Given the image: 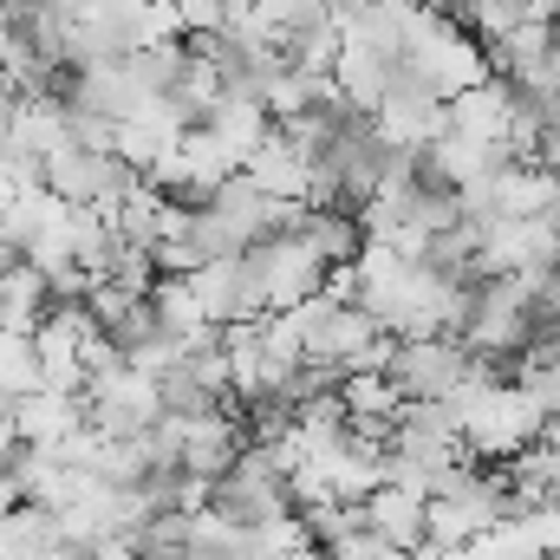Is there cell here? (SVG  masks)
<instances>
[{
  "instance_id": "obj_1",
  "label": "cell",
  "mask_w": 560,
  "mask_h": 560,
  "mask_svg": "<svg viewBox=\"0 0 560 560\" xmlns=\"http://www.w3.org/2000/svg\"><path fill=\"white\" fill-rule=\"evenodd\" d=\"M385 378L398 385V398H450L469 378V346L456 332H418V339H392Z\"/></svg>"
},
{
  "instance_id": "obj_2",
  "label": "cell",
  "mask_w": 560,
  "mask_h": 560,
  "mask_svg": "<svg viewBox=\"0 0 560 560\" xmlns=\"http://www.w3.org/2000/svg\"><path fill=\"white\" fill-rule=\"evenodd\" d=\"M423 502H430V495H411V489H398V482H378V489L365 495V528H372L378 541L418 555L423 548Z\"/></svg>"
},
{
  "instance_id": "obj_3",
  "label": "cell",
  "mask_w": 560,
  "mask_h": 560,
  "mask_svg": "<svg viewBox=\"0 0 560 560\" xmlns=\"http://www.w3.org/2000/svg\"><path fill=\"white\" fill-rule=\"evenodd\" d=\"M339 405H346V418H392L405 398H398V385L385 372H346L339 378Z\"/></svg>"
}]
</instances>
